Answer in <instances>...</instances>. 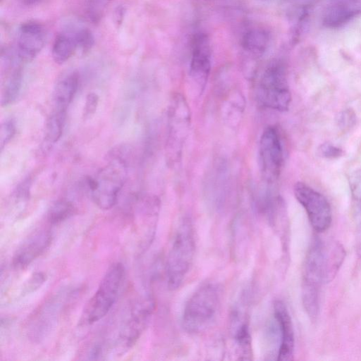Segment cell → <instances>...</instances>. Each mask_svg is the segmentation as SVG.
I'll list each match as a JSON object with an SVG mask.
<instances>
[{
    "label": "cell",
    "instance_id": "1",
    "mask_svg": "<svg viewBox=\"0 0 361 361\" xmlns=\"http://www.w3.org/2000/svg\"><path fill=\"white\" fill-rule=\"evenodd\" d=\"M345 256L339 243L313 238L306 255L302 282L321 285L331 282L338 273Z\"/></svg>",
    "mask_w": 361,
    "mask_h": 361
},
{
    "label": "cell",
    "instance_id": "2",
    "mask_svg": "<svg viewBox=\"0 0 361 361\" xmlns=\"http://www.w3.org/2000/svg\"><path fill=\"white\" fill-rule=\"evenodd\" d=\"M195 233L191 221L184 219L176 228L166 263L168 286L178 289L183 283L193 262Z\"/></svg>",
    "mask_w": 361,
    "mask_h": 361
},
{
    "label": "cell",
    "instance_id": "3",
    "mask_svg": "<svg viewBox=\"0 0 361 361\" xmlns=\"http://www.w3.org/2000/svg\"><path fill=\"white\" fill-rule=\"evenodd\" d=\"M221 304V290L214 283H207L190 296L184 307L182 324L190 334L205 331L214 322Z\"/></svg>",
    "mask_w": 361,
    "mask_h": 361
},
{
    "label": "cell",
    "instance_id": "4",
    "mask_svg": "<svg viewBox=\"0 0 361 361\" xmlns=\"http://www.w3.org/2000/svg\"><path fill=\"white\" fill-rule=\"evenodd\" d=\"M126 159L121 155H114L88 182L90 196L100 209L107 210L116 203L127 176Z\"/></svg>",
    "mask_w": 361,
    "mask_h": 361
},
{
    "label": "cell",
    "instance_id": "5",
    "mask_svg": "<svg viewBox=\"0 0 361 361\" xmlns=\"http://www.w3.org/2000/svg\"><path fill=\"white\" fill-rule=\"evenodd\" d=\"M124 276L125 269L121 263L116 262L109 267L82 311L80 325L93 324L107 314L116 301Z\"/></svg>",
    "mask_w": 361,
    "mask_h": 361
},
{
    "label": "cell",
    "instance_id": "6",
    "mask_svg": "<svg viewBox=\"0 0 361 361\" xmlns=\"http://www.w3.org/2000/svg\"><path fill=\"white\" fill-rule=\"evenodd\" d=\"M257 97L261 104L269 109L285 111L289 109L291 94L282 62L273 61L265 68L259 81Z\"/></svg>",
    "mask_w": 361,
    "mask_h": 361
},
{
    "label": "cell",
    "instance_id": "7",
    "mask_svg": "<svg viewBox=\"0 0 361 361\" xmlns=\"http://www.w3.org/2000/svg\"><path fill=\"white\" fill-rule=\"evenodd\" d=\"M191 112L186 98L175 93L170 101L168 110L166 150L169 161H179L184 144L189 134Z\"/></svg>",
    "mask_w": 361,
    "mask_h": 361
},
{
    "label": "cell",
    "instance_id": "8",
    "mask_svg": "<svg viewBox=\"0 0 361 361\" xmlns=\"http://www.w3.org/2000/svg\"><path fill=\"white\" fill-rule=\"evenodd\" d=\"M294 195L305 209L310 223L317 232H324L331 226L332 211L326 198L302 182L294 185Z\"/></svg>",
    "mask_w": 361,
    "mask_h": 361
},
{
    "label": "cell",
    "instance_id": "9",
    "mask_svg": "<svg viewBox=\"0 0 361 361\" xmlns=\"http://www.w3.org/2000/svg\"><path fill=\"white\" fill-rule=\"evenodd\" d=\"M261 172L264 179L273 183L278 179L283 162V151L278 130L267 126L262 132L259 145Z\"/></svg>",
    "mask_w": 361,
    "mask_h": 361
},
{
    "label": "cell",
    "instance_id": "10",
    "mask_svg": "<svg viewBox=\"0 0 361 361\" xmlns=\"http://www.w3.org/2000/svg\"><path fill=\"white\" fill-rule=\"evenodd\" d=\"M154 308V302L150 297L135 304L120 329L116 343L117 350L125 351L135 345L149 322Z\"/></svg>",
    "mask_w": 361,
    "mask_h": 361
},
{
    "label": "cell",
    "instance_id": "11",
    "mask_svg": "<svg viewBox=\"0 0 361 361\" xmlns=\"http://www.w3.org/2000/svg\"><path fill=\"white\" fill-rule=\"evenodd\" d=\"M210 41L204 33H197L192 39V55L189 76L197 93H202L207 85L212 67Z\"/></svg>",
    "mask_w": 361,
    "mask_h": 361
},
{
    "label": "cell",
    "instance_id": "12",
    "mask_svg": "<svg viewBox=\"0 0 361 361\" xmlns=\"http://www.w3.org/2000/svg\"><path fill=\"white\" fill-rule=\"evenodd\" d=\"M47 39L44 27L35 21L23 23L17 35V54L20 61L27 62L43 49Z\"/></svg>",
    "mask_w": 361,
    "mask_h": 361
},
{
    "label": "cell",
    "instance_id": "13",
    "mask_svg": "<svg viewBox=\"0 0 361 361\" xmlns=\"http://www.w3.org/2000/svg\"><path fill=\"white\" fill-rule=\"evenodd\" d=\"M52 235L48 229H39L30 235L16 249L12 264L16 269H26L50 246Z\"/></svg>",
    "mask_w": 361,
    "mask_h": 361
},
{
    "label": "cell",
    "instance_id": "14",
    "mask_svg": "<svg viewBox=\"0 0 361 361\" xmlns=\"http://www.w3.org/2000/svg\"><path fill=\"white\" fill-rule=\"evenodd\" d=\"M274 315L281 335V343L276 360L280 361L290 360L293 359L295 348L293 325L289 312L283 301H275Z\"/></svg>",
    "mask_w": 361,
    "mask_h": 361
},
{
    "label": "cell",
    "instance_id": "15",
    "mask_svg": "<svg viewBox=\"0 0 361 361\" xmlns=\"http://www.w3.org/2000/svg\"><path fill=\"white\" fill-rule=\"evenodd\" d=\"M360 15L361 0H335L325 9L322 24L328 28H338Z\"/></svg>",
    "mask_w": 361,
    "mask_h": 361
},
{
    "label": "cell",
    "instance_id": "16",
    "mask_svg": "<svg viewBox=\"0 0 361 361\" xmlns=\"http://www.w3.org/2000/svg\"><path fill=\"white\" fill-rule=\"evenodd\" d=\"M80 84V75L76 71L63 74L58 80L54 91V109L67 111Z\"/></svg>",
    "mask_w": 361,
    "mask_h": 361
},
{
    "label": "cell",
    "instance_id": "17",
    "mask_svg": "<svg viewBox=\"0 0 361 361\" xmlns=\"http://www.w3.org/2000/svg\"><path fill=\"white\" fill-rule=\"evenodd\" d=\"M269 42L268 32L261 28H252L247 31L242 38V47L249 54L262 56L267 50Z\"/></svg>",
    "mask_w": 361,
    "mask_h": 361
},
{
    "label": "cell",
    "instance_id": "18",
    "mask_svg": "<svg viewBox=\"0 0 361 361\" xmlns=\"http://www.w3.org/2000/svg\"><path fill=\"white\" fill-rule=\"evenodd\" d=\"M77 49L74 34L62 32L56 37L53 43L51 56L56 63L62 64L74 54Z\"/></svg>",
    "mask_w": 361,
    "mask_h": 361
},
{
    "label": "cell",
    "instance_id": "19",
    "mask_svg": "<svg viewBox=\"0 0 361 361\" xmlns=\"http://www.w3.org/2000/svg\"><path fill=\"white\" fill-rule=\"evenodd\" d=\"M22 80L21 68L17 66L11 71L4 83L1 100L3 106H9L16 102L20 92Z\"/></svg>",
    "mask_w": 361,
    "mask_h": 361
},
{
    "label": "cell",
    "instance_id": "20",
    "mask_svg": "<svg viewBox=\"0 0 361 361\" xmlns=\"http://www.w3.org/2000/svg\"><path fill=\"white\" fill-rule=\"evenodd\" d=\"M66 117V111L54 109L45 127V142L54 145L61 137Z\"/></svg>",
    "mask_w": 361,
    "mask_h": 361
},
{
    "label": "cell",
    "instance_id": "21",
    "mask_svg": "<svg viewBox=\"0 0 361 361\" xmlns=\"http://www.w3.org/2000/svg\"><path fill=\"white\" fill-rule=\"evenodd\" d=\"M75 212L73 204L66 200L55 202L47 212V221L49 224H59L71 217Z\"/></svg>",
    "mask_w": 361,
    "mask_h": 361
},
{
    "label": "cell",
    "instance_id": "22",
    "mask_svg": "<svg viewBox=\"0 0 361 361\" xmlns=\"http://www.w3.org/2000/svg\"><path fill=\"white\" fill-rule=\"evenodd\" d=\"M234 338L239 353V359L250 360L252 355L251 336L246 323H241L238 327L235 332Z\"/></svg>",
    "mask_w": 361,
    "mask_h": 361
},
{
    "label": "cell",
    "instance_id": "23",
    "mask_svg": "<svg viewBox=\"0 0 361 361\" xmlns=\"http://www.w3.org/2000/svg\"><path fill=\"white\" fill-rule=\"evenodd\" d=\"M349 185L355 210L361 216V168L355 171L349 178Z\"/></svg>",
    "mask_w": 361,
    "mask_h": 361
},
{
    "label": "cell",
    "instance_id": "24",
    "mask_svg": "<svg viewBox=\"0 0 361 361\" xmlns=\"http://www.w3.org/2000/svg\"><path fill=\"white\" fill-rule=\"evenodd\" d=\"M78 49L83 53L90 51L94 44V37L87 28H80L73 32Z\"/></svg>",
    "mask_w": 361,
    "mask_h": 361
},
{
    "label": "cell",
    "instance_id": "25",
    "mask_svg": "<svg viewBox=\"0 0 361 361\" xmlns=\"http://www.w3.org/2000/svg\"><path fill=\"white\" fill-rule=\"evenodd\" d=\"M114 0H88L87 12L93 21L98 20L102 16L106 7Z\"/></svg>",
    "mask_w": 361,
    "mask_h": 361
},
{
    "label": "cell",
    "instance_id": "26",
    "mask_svg": "<svg viewBox=\"0 0 361 361\" xmlns=\"http://www.w3.org/2000/svg\"><path fill=\"white\" fill-rule=\"evenodd\" d=\"M16 133V126L13 120L3 122L0 127V149L2 151Z\"/></svg>",
    "mask_w": 361,
    "mask_h": 361
},
{
    "label": "cell",
    "instance_id": "27",
    "mask_svg": "<svg viewBox=\"0 0 361 361\" xmlns=\"http://www.w3.org/2000/svg\"><path fill=\"white\" fill-rule=\"evenodd\" d=\"M318 151L319 155L329 159L339 158L343 154V151L341 148L329 142H324L320 145Z\"/></svg>",
    "mask_w": 361,
    "mask_h": 361
},
{
    "label": "cell",
    "instance_id": "28",
    "mask_svg": "<svg viewBox=\"0 0 361 361\" xmlns=\"http://www.w3.org/2000/svg\"><path fill=\"white\" fill-rule=\"evenodd\" d=\"M46 281V275L42 272H35L25 283L23 293L27 294L35 292Z\"/></svg>",
    "mask_w": 361,
    "mask_h": 361
},
{
    "label": "cell",
    "instance_id": "29",
    "mask_svg": "<svg viewBox=\"0 0 361 361\" xmlns=\"http://www.w3.org/2000/svg\"><path fill=\"white\" fill-rule=\"evenodd\" d=\"M355 122V114L353 111L345 109L337 116L338 126L342 129H348Z\"/></svg>",
    "mask_w": 361,
    "mask_h": 361
},
{
    "label": "cell",
    "instance_id": "30",
    "mask_svg": "<svg viewBox=\"0 0 361 361\" xmlns=\"http://www.w3.org/2000/svg\"><path fill=\"white\" fill-rule=\"evenodd\" d=\"M99 97L94 92H90L87 94L85 103L83 116L85 118H89L92 116L98 106Z\"/></svg>",
    "mask_w": 361,
    "mask_h": 361
},
{
    "label": "cell",
    "instance_id": "31",
    "mask_svg": "<svg viewBox=\"0 0 361 361\" xmlns=\"http://www.w3.org/2000/svg\"><path fill=\"white\" fill-rule=\"evenodd\" d=\"M356 250L358 255L361 257V221L357 233Z\"/></svg>",
    "mask_w": 361,
    "mask_h": 361
},
{
    "label": "cell",
    "instance_id": "32",
    "mask_svg": "<svg viewBox=\"0 0 361 361\" xmlns=\"http://www.w3.org/2000/svg\"><path fill=\"white\" fill-rule=\"evenodd\" d=\"M42 0H23L24 4L27 5H35L42 1Z\"/></svg>",
    "mask_w": 361,
    "mask_h": 361
}]
</instances>
